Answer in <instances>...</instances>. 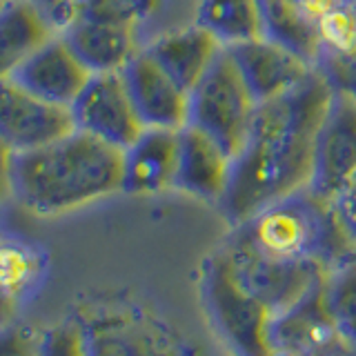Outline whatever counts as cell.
I'll return each mask as SVG.
<instances>
[{"instance_id": "21", "label": "cell", "mask_w": 356, "mask_h": 356, "mask_svg": "<svg viewBox=\"0 0 356 356\" xmlns=\"http://www.w3.org/2000/svg\"><path fill=\"white\" fill-rule=\"evenodd\" d=\"M161 0H76L74 18L136 27L156 14Z\"/></svg>"}, {"instance_id": "27", "label": "cell", "mask_w": 356, "mask_h": 356, "mask_svg": "<svg viewBox=\"0 0 356 356\" xmlns=\"http://www.w3.org/2000/svg\"><path fill=\"white\" fill-rule=\"evenodd\" d=\"M27 3L36 7L47 18L54 31H63L74 20L76 0H27Z\"/></svg>"}, {"instance_id": "23", "label": "cell", "mask_w": 356, "mask_h": 356, "mask_svg": "<svg viewBox=\"0 0 356 356\" xmlns=\"http://www.w3.org/2000/svg\"><path fill=\"white\" fill-rule=\"evenodd\" d=\"M314 67L334 94L356 98V38L343 47L321 49Z\"/></svg>"}, {"instance_id": "16", "label": "cell", "mask_w": 356, "mask_h": 356, "mask_svg": "<svg viewBox=\"0 0 356 356\" xmlns=\"http://www.w3.org/2000/svg\"><path fill=\"white\" fill-rule=\"evenodd\" d=\"M145 49L178 85L192 92L218 58L222 44L192 20L187 25L165 29L152 42L145 44Z\"/></svg>"}, {"instance_id": "5", "label": "cell", "mask_w": 356, "mask_h": 356, "mask_svg": "<svg viewBox=\"0 0 356 356\" xmlns=\"http://www.w3.org/2000/svg\"><path fill=\"white\" fill-rule=\"evenodd\" d=\"M209 300L218 325L245 356H272V325L276 316L263 303L252 298L232 276L222 252L209 270Z\"/></svg>"}, {"instance_id": "17", "label": "cell", "mask_w": 356, "mask_h": 356, "mask_svg": "<svg viewBox=\"0 0 356 356\" xmlns=\"http://www.w3.org/2000/svg\"><path fill=\"white\" fill-rule=\"evenodd\" d=\"M58 33L92 74L122 72L143 49L136 27L114 25V22L74 18Z\"/></svg>"}, {"instance_id": "29", "label": "cell", "mask_w": 356, "mask_h": 356, "mask_svg": "<svg viewBox=\"0 0 356 356\" xmlns=\"http://www.w3.org/2000/svg\"><path fill=\"white\" fill-rule=\"evenodd\" d=\"M272 356H296L294 352H289V350H283V348H276Z\"/></svg>"}, {"instance_id": "32", "label": "cell", "mask_w": 356, "mask_h": 356, "mask_svg": "<svg viewBox=\"0 0 356 356\" xmlns=\"http://www.w3.org/2000/svg\"><path fill=\"white\" fill-rule=\"evenodd\" d=\"M7 3H9V0H0V9H3V7H5Z\"/></svg>"}, {"instance_id": "28", "label": "cell", "mask_w": 356, "mask_h": 356, "mask_svg": "<svg viewBox=\"0 0 356 356\" xmlns=\"http://www.w3.org/2000/svg\"><path fill=\"white\" fill-rule=\"evenodd\" d=\"M11 165H14V152L0 140V203L11 196Z\"/></svg>"}, {"instance_id": "20", "label": "cell", "mask_w": 356, "mask_h": 356, "mask_svg": "<svg viewBox=\"0 0 356 356\" xmlns=\"http://www.w3.org/2000/svg\"><path fill=\"white\" fill-rule=\"evenodd\" d=\"M265 20V36L300 54L312 65L321 54L318 25L312 20L296 0H259Z\"/></svg>"}, {"instance_id": "12", "label": "cell", "mask_w": 356, "mask_h": 356, "mask_svg": "<svg viewBox=\"0 0 356 356\" xmlns=\"http://www.w3.org/2000/svg\"><path fill=\"white\" fill-rule=\"evenodd\" d=\"M11 78L49 103L72 107L92 78V72L81 63L60 33H54L11 74Z\"/></svg>"}, {"instance_id": "4", "label": "cell", "mask_w": 356, "mask_h": 356, "mask_svg": "<svg viewBox=\"0 0 356 356\" xmlns=\"http://www.w3.org/2000/svg\"><path fill=\"white\" fill-rule=\"evenodd\" d=\"M232 276L252 298L263 303L274 316L285 314L300 303L323 278L330 267L314 259H281L265 254L234 234L222 252Z\"/></svg>"}, {"instance_id": "22", "label": "cell", "mask_w": 356, "mask_h": 356, "mask_svg": "<svg viewBox=\"0 0 356 356\" xmlns=\"http://www.w3.org/2000/svg\"><path fill=\"white\" fill-rule=\"evenodd\" d=\"M327 294L343 334L356 341V252L327 276Z\"/></svg>"}, {"instance_id": "11", "label": "cell", "mask_w": 356, "mask_h": 356, "mask_svg": "<svg viewBox=\"0 0 356 356\" xmlns=\"http://www.w3.org/2000/svg\"><path fill=\"white\" fill-rule=\"evenodd\" d=\"M227 49L259 105L292 92L314 72V65L309 60L270 36L245 40Z\"/></svg>"}, {"instance_id": "6", "label": "cell", "mask_w": 356, "mask_h": 356, "mask_svg": "<svg viewBox=\"0 0 356 356\" xmlns=\"http://www.w3.org/2000/svg\"><path fill=\"white\" fill-rule=\"evenodd\" d=\"M70 109L76 129L118 149L129 147L145 129L120 72L92 74Z\"/></svg>"}, {"instance_id": "18", "label": "cell", "mask_w": 356, "mask_h": 356, "mask_svg": "<svg viewBox=\"0 0 356 356\" xmlns=\"http://www.w3.org/2000/svg\"><path fill=\"white\" fill-rule=\"evenodd\" d=\"M54 33L58 31L27 0H9L0 9V78H9Z\"/></svg>"}, {"instance_id": "13", "label": "cell", "mask_w": 356, "mask_h": 356, "mask_svg": "<svg viewBox=\"0 0 356 356\" xmlns=\"http://www.w3.org/2000/svg\"><path fill=\"white\" fill-rule=\"evenodd\" d=\"M234 159L194 125L178 129L176 187L185 194L220 203L227 192Z\"/></svg>"}, {"instance_id": "7", "label": "cell", "mask_w": 356, "mask_h": 356, "mask_svg": "<svg viewBox=\"0 0 356 356\" xmlns=\"http://www.w3.org/2000/svg\"><path fill=\"white\" fill-rule=\"evenodd\" d=\"M76 129L70 107L31 94L14 78H0V140L20 154L38 149Z\"/></svg>"}, {"instance_id": "24", "label": "cell", "mask_w": 356, "mask_h": 356, "mask_svg": "<svg viewBox=\"0 0 356 356\" xmlns=\"http://www.w3.org/2000/svg\"><path fill=\"white\" fill-rule=\"evenodd\" d=\"M38 356H87L83 325L60 323L40 332Z\"/></svg>"}, {"instance_id": "1", "label": "cell", "mask_w": 356, "mask_h": 356, "mask_svg": "<svg viewBox=\"0 0 356 356\" xmlns=\"http://www.w3.org/2000/svg\"><path fill=\"white\" fill-rule=\"evenodd\" d=\"M332 98L334 92L314 67L292 92L259 105L218 203L229 222L241 225L276 200L309 187L316 136Z\"/></svg>"}, {"instance_id": "25", "label": "cell", "mask_w": 356, "mask_h": 356, "mask_svg": "<svg viewBox=\"0 0 356 356\" xmlns=\"http://www.w3.org/2000/svg\"><path fill=\"white\" fill-rule=\"evenodd\" d=\"M40 332L18 321L0 323V356H38Z\"/></svg>"}, {"instance_id": "30", "label": "cell", "mask_w": 356, "mask_h": 356, "mask_svg": "<svg viewBox=\"0 0 356 356\" xmlns=\"http://www.w3.org/2000/svg\"><path fill=\"white\" fill-rule=\"evenodd\" d=\"M11 318H14V316H9L7 312H5V307L0 305V323H7V321H11Z\"/></svg>"}, {"instance_id": "31", "label": "cell", "mask_w": 356, "mask_h": 356, "mask_svg": "<svg viewBox=\"0 0 356 356\" xmlns=\"http://www.w3.org/2000/svg\"><path fill=\"white\" fill-rule=\"evenodd\" d=\"M343 3H348V5H352V7H356V0H343Z\"/></svg>"}, {"instance_id": "26", "label": "cell", "mask_w": 356, "mask_h": 356, "mask_svg": "<svg viewBox=\"0 0 356 356\" xmlns=\"http://www.w3.org/2000/svg\"><path fill=\"white\" fill-rule=\"evenodd\" d=\"M330 203H332L334 214H337L339 225L345 232V236H348L356 248V176L330 200Z\"/></svg>"}, {"instance_id": "2", "label": "cell", "mask_w": 356, "mask_h": 356, "mask_svg": "<svg viewBox=\"0 0 356 356\" xmlns=\"http://www.w3.org/2000/svg\"><path fill=\"white\" fill-rule=\"evenodd\" d=\"M116 192H122V149L81 129L14 154L11 196L33 214H65Z\"/></svg>"}, {"instance_id": "3", "label": "cell", "mask_w": 356, "mask_h": 356, "mask_svg": "<svg viewBox=\"0 0 356 356\" xmlns=\"http://www.w3.org/2000/svg\"><path fill=\"white\" fill-rule=\"evenodd\" d=\"M259 109V100L245 83L236 60L222 47L214 65L189 92L187 125L214 138L232 159L243 152Z\"/></svg>"}, {"instance_id": "19", "label": "cell", "mask_w": 356, "mask_h": 356, "mask_svg": "<svg viewBox=\"0 0 356 356\" xmlns=\"http://www.w3.org/2000/svg\"><path fill=\"white\" fill-rule=\"evenodd\" d=\"M194 22L207 29L222 47L265 36L259 0H196Z\"/></svg>"}, {"instance_id": "9", "label": "cell", "mask_w": 356, "mask_h": 356, "mask_svg": "<svg viewBox=\"0 0 356 356\" xmlns=\"http://www.w3.org/2000/svg\"><path fill=\"white\" fill-rule=\"evenodd\" d=\"M145 129H183L189 92L178 85L147 49H140L120 72Z\"/></svg>"}, {"instance_id": "8", "label": "cell", "mask_w": 356, "mask_h": 356, "mask_svg": "<svg viewBox=\"0 0 356 356\" xmlns=\"http://www.w3.org/2000/svg\"><path fill=\"white\" fill-rule=\"evenodd\" d=\"M356 176V98L334 94L321 122L309 189L332 200Z\"/></svg>"}, {"instance_id": "10", "label": "cell", "mask_w": 356, "mask_h": 356, "mask_svg": "<svg viewBox=\"0 0 356 356\" xmlns=\"http://www.w3.org/2000/svg\"><path fill=\"white\" fill-rule=\"evenodd\" d=\"M343 339L348 337L332 312L327 278H323L292 309L276 316L272 325L274 348L289 350L296 356H327L339 348Z\"/></svg>"}, {"instance_id": "15", "label": "cell", "mask_w": 356, "mask_h": 356, "mask_svg": "<svg viewBox=\"0 0 356 356\" xmlns=\"http://www.w3.org/2000/svg\"><path fill=\"white\" fill-rule=\"evenodd\" d=\"M83 332L87 356H178L170 334L143 316H105Z\"/></svg>"}, {"instance_id": "14", "label": "cell", "mask_w": 356, "mask_h": 356, "mask_svg": "<svg viewBox=\"0 0 356 356\" xmlns=\"http://www.w3.org/2000/svg\"><path fill=\"white\" fill-rule=\"evenodd\" d=\"M178 131L143 129L129 147L122 149V192L159 194L176 187Z\"/></svg>"}]
</instances>
